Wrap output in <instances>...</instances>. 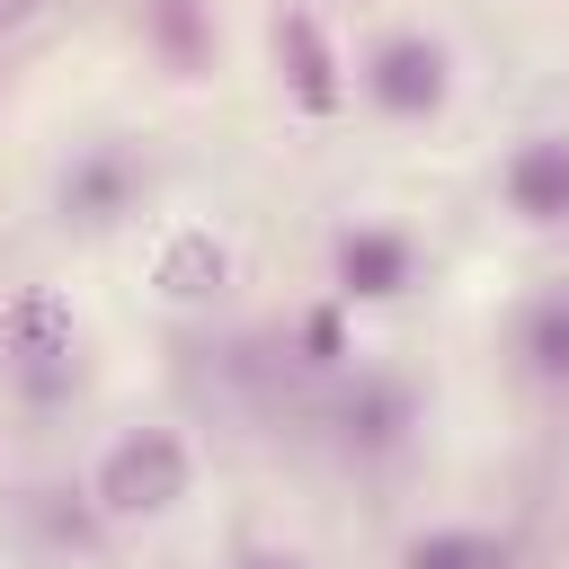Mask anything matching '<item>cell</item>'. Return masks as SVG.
<instances>
[{
  "instance_id": "cell-1",
  "label": "cell",
  "mask_w": 569,
  "mask_h": 569,
  "mask_svg": "<svg viewBox=\"0 0 569 569\" xmlns=\"http://www.w3.org/2000/svg\"><path fill=\"white\" fill-rule=\"evenodd\" d=\"M187 480H196V445L178 427H124V436H107V453L89 471V507L116 516V525L169 516L187 498Z\"/></svg>"
},
{
  "instance_id": "cell-2",
  "label": "cell",
  "mask_w": 569,
  "mask_h": 569,
  "mask_svg": "<svg viewBox=\"0 0 569 569\" xmlns=\"http://www.w3.org/2000/svg\"><path fill=\"white\" fill-rule=\"evenodd\" d=\"M0 365L27 400H62L80 382V311L53 284H18L0 302Z\"/></svg>"
},
{
  "instance_id": "cell-3",
  "label": "cell",
  "mask_w": 569,
  "mask_h": 569,
  "mask_svg": "<svg viewBox=\"0 0 569 569\" xmlns=\"http://www.w3.org/2000/svg\"><path fill=\"white\" fill-rule=\"evenodd\" d=\"M365 98H373L391 124H427V116H445V98H453V62H445V44H436L427 27H391V36H373V53H365Z\"/></svg>"
},
{
  "instance_id": "cell-4",
  "label": "cell",
  "mask_w": 569,
  "mask_h": 569,
  "mask_svg": "<svg viewBox=\"0 0 569 569\" xmlns=\"http://www.w3.org/2000/svg\"><path fill=\"white\" fill-rule=\"evenodd\" d=\"M53 204H62V222H80V231L124 222V213L142 204V151H133V142H80V151L62 160V178H53Z\"/></svg>"
},
{
  "instance_id": "cell-5",
  "label": "cell",
  "mask_w": 569,
  "mask_h": 569,
  "mask_svg": "<svg viewBox=\"0 0 569 569\" xmlns=\"http://www.w3.org/2000/svg\"><path fill=\"white\" fill-rule=\"evenodd\" d=\"M329 427H338V445L347 453H365V462H382V453H400L409 445V427H418V391L400 382V373H347L338 382V400H329Z\"/></svg>"
},
{
  "instance_id": "cell-6",
  "label": "cell",
  "mask_w": 569,
  "mask_h": 569,
  "mask_svg": "<svg viewBox=\"0 0 569 569\" xmlns=\"http://www.w3.org/2000/svg\"><path fill=\"white\" fill-rule=\"evenodd\" d=\"M276 62H284V89H293V107H302V116H338V107H347L338 53H329V36H320V18H311L302 0H284V9H276Z\"/></svg>"
},
{
  "instance_id": "cell-7",
  "label": "cell",
  "mask_w": 569,
  "mask_h": 569,
  "mask_svg": "<svg viewBox=\"0 0 569 569\" xmlns=\"http://www.w3.org/2000/svg\"><path fill=\"white\" fill-rule=\"evenodd\" d=\"M409 276H418L409 231H391V222H347L338 231V293L347 302H391V293H409Z\"/></svg>"
},
{
  "instance_id": "cell-8",
  "label": "cell",
  "mask_w": 569,
  "mask_h": 569,
  "mask_svg": "<svg viewBox=\"0 0 569 569\" xmlns=\"http://www.w3.org/2000/svg\"><path fill=\"white\" fill-rule=\"evenodd\" d=\"M498 187H507V204H516L525 222H569V133H560V124L525 133V142L507 151Z\"/></svg>"
},
{
  "instance_id": "cell-9",
  "label": "cell",
  "mask_w": 569,
  "mask_h": 569,
  "mask_svg": "<svg viewBox=\"0 0 569 569\" xmlns=\"http://www.w3.org/2000/svg\"><path fill=\"white\" fill-rule=\"evenodd\" d=\"M222 276H231V249H222L204 222L169 231V240H160V258H151V284H160L169 302H213V293H222Z\"/></svg>"
},
{
  "instance_id": "cell-10",
  "label": "cell",
  "mask_w": 569,
  "mask_h": 569,
  "mask_svg": "<svg viewBox=\"0 0 569 569\" xmlns=\"http://www.w3.org/2000/svg\"><path fill=\"white\" fill-rule=\"evenodd\" d=\"M516 356H525L533 382H560V391H569V276L542 284V293L525 302V320H516Z\"/></svg>"
},
{
  "instance_id": "cell-11",
  "label": "cell",
  "mask_w": 569,
  "mask_h": 569,
  "mask_svg": "<svg viewBox=\"0 0 569 569\" xmlns=\"http://www.w3.org/2000/svg\"><path fill=\"white\" fill-rule=\"evenodd\" d=\"M400 569H516V542L489 525H436L400 551Z\"/></svg>"
},
{
  "instance_id": "cell-12",
  "label": "cell",
  "mask_w": 569,
  "mask_h": 569,
  "mask_svg": "<svg viewBox=\"0 0 569 569\" xmlns=\"http://www.w3.org/2000/svg\"><path fill=\"white\" fill-rule=\"evenodd\" d=\"M142 18H151V36H160L169 71H204V9H196V0H142Z\"/></svg>"
},
{
  "instance_id": "cell-13",
  "label": "cell",
  "mask_w": 569,
  "mask_h": 569,
  "mask_svg": "<svg viewBox=\"0 0 569 569\" xmlns=\"http://www.w3.org/2000/svg\"><path fill=\"white\" fill-rule=\"evenodd\" d=\"M231 569H311L302 551H284V542H240L231 551Z\"/></svg>"
},
{
  "instance_id": "cell-14",
  "label": "cell",
  "mask_w": 569,
  "mask_h": 569,
  "mask_svg": "<svg viewBox=\"0 0 569 569\" xmlns=\"http://www.w3.org/2000/svg\"><path fill=\"white\" fill-rule=\"evenodd\" d=\"M44 18V0H0V36H18V27H36Z\"/></svg>"
}]
</instances>
